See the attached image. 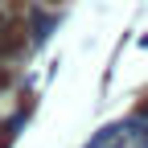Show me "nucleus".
<instances>
[{
  "mask_svg": "<svg viewBox=\"0 0 148 148\" xmlns=\"http://www.w3.org/2000/svg\"><path fill=\"white\" fill-rule=\"evenodd\" d=\"M16 49H25V25L21 21L0 33V53H16Z\"/></svg>",
  "mask_w": 148,
  "mask_h": 148,
  "instance_id": "f257e3e1",
  "label": "nucleus"
},
{
  "mask_svg": "<svg viewBox=\"0 0 148 148\" xmlns=\"http://www.w3.org/2000/svg\"><path fill=\"white\" fill-rule=\"evenodd\" d=\"M45 4H62V0H45Z\"/></svg>",
  "mask_w": 148,
  "mask_h": 148,
  "instance_id": "f03ea898",
  "label": "nucleus"
},
{
  "mask_svg": "<svg viewBox=\"0 0 148 148\" xmlns=\"http://www.w3.org/2000/svg\"><path fill=\"white\" fill-rule=\"evenodd\" d=\"M0 21H4V16H0Z\"/></svg>",
  "mask_w": 148,
  "mask_h": 148,
  "instance_id": "7ed1b4c3",
  "label": "nucleus"
}]
</instances>
